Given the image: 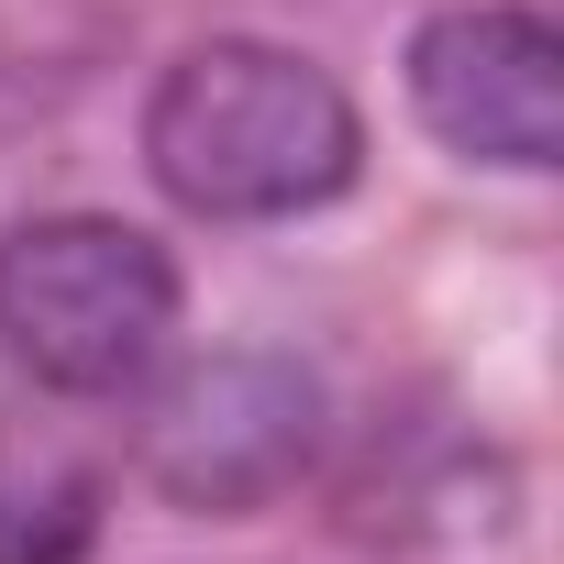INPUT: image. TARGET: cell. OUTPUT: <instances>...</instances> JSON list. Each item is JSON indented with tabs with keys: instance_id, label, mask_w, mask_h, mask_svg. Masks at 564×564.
Here are the masks:
<instances>
[{
	"instance_id": "cell-1",
	"label": "cell",
	"mask_w": 564,
	"mask_h": 564,
	"mask_svg": "<svg viewBox=\"0 0 564 564\" xmlns=\"http://www.w3.org/2000/svg\"><path fill=\"white\" fill-rule=\"evenodd\" d=\"M366 166L355 89L265 34H210L144 89V177L188 221H300Z\"/></svg>"
},
{
	"instance_id": "cell-2",
	"label": "cell",
	"mask_w": 564,
	"mask_h": 564,
	"mask_svg": "<svg viewBox=\"0 0 564 564\" xmlns=\"http://www.w3.org/2000/svg\"><path fill=\"white\" fill-rule=\"evenodd\" d=\"M177 344V254L122 210H34L0 232V355L56 399H122Z\"/></svg>"
},
{
	"instance_id": "cell-3",
	"label": "cell",
	"mask_w": 564,
	"mask_h": 564,
	"mask_svg": "<svg viewBox=\"0 0 564 564\" xmlns=\"http://www.w3.org/2000/svg\"><path fill=\"white\" fill-rule=\"evenodd\" d=\"M333 399L300 355H265V344H221L188 355L166 377H144V421H133V476L199 520H243L276 509L311 465H322Z\"/></svg>"
},
{
	"instance_id": "cell-4",
	"label": "cell",
	"mask_w": 564,
	"mask_h": 564,
	"mask_svg": "<svg viewBox=\"0 0 564 564\" xmlns=\"http://www.w3.org/2000/svg\"><path fill=\"white\" fill-rule=\"evenodd\" d=\"M410 111L443 155L542 177L564 155V34L531 0H454L410 34Z\"/></svg>"
},
{
	"instance_id": "cell-5",
	"label": "cell",
	"mask_w": 564,
	"mask_h": 564,
	"mask_svg": "<svg viewBox=\"0 0 564 564\" xmlns=\"http://www.w3.org/2000/svg\"><path fill=\"white\" fill-rule=\"evenodd\" d=\"M100 476L67 454H0V564H89Z\"/></svg>"
}]
</instances>
